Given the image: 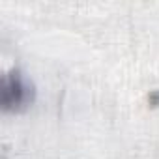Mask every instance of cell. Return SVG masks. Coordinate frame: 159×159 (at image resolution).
<instances>
[{"label": "cell", "mask_w": 159, "mask_h": 159, "mask_svg": "<svg viewBox=\"0 0 159 159\" xmlns=\"http://www.w3.org/2000/svg\"><path fill=\"white\" fill-rule=\"evenodd\" d=\"M32 101V86L19 71H11L2 81V107L4 111H19Z\"/></svg>", "instance_id": "obj_1"}]
</instances>
